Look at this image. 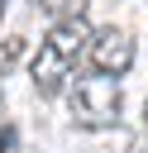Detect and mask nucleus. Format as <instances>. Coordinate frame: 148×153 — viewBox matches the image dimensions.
Instances as JSON below:
<instances>
[{"label": "nucleus", "instance_id": "5", "mask_svg": "<svg viewBox=\"0 0 148 153\" xmlns=\"http://www.w3.org/2000/svg\"><path fill=\"white\" fill-rule=\"evenodd\" d=\"M143 129H148V105H143Z\"/></svg>", "mask_w": 148, "mask_h": 153}, {"label": "nucleus", "instance_id": "4", "mask_svg": "<svg viewBox=\"0 0 148 153\" xmlns=\"http://www.w3.org/2000/svg\"><path fill=\"white\" fill-rule=\"evenodd\" d=\"M38 5H43V14H53V24L57 19H76L86 10V0H38Z\"/></svg>", "mask_w": 148, "mask_h": 153}, {"label": "nucleus", "instance_id": "2", "mask_svg": "<svg viewBox=\"0 0 148 153\" xmlns=\"http://www.w3.org/2000/svg\"><path fill=\"white\" fill-rule=\"evenodd\" d=\"M72 115L76 124L86 129H110L119 124V110H124V96H119V76H105V72H86V76H72Z\"/></svg>", "mask_w": 148, "mask_h": 153}, {"label": "nucleus", "instance_id": "1", "mask_svg": "<svg viewBox=\"0 0 148 153\" xmlns=\"http://www.w3.org/2000/svg\"><path fill=\"white\" fill-rule=\"evenodd\" d=\"M86 43H91V24H86V14H76V19H57V24L48 29V38L38 43V53H33V67H29L33 91H38V96H57L62 81L72 76L76 57L86 53Z\"/></svg>", "mask_w": 148, "mask_h": 153}, {"label": "nucleus", "instance_id": "3", "mask_svg": "<svg viewBox=\"0 0 148 153\" xmlns=\"http://www.w3.org/2000/svg\"><path fill=\"white\" fill-rule=\"evenodd\" d=\"M86 57H91V72H105V76H124L134 67V38L124 29H95L91 43H86Z\"/></svg>", "mask_w": 148, "mask_h": 153}]
</instances>
